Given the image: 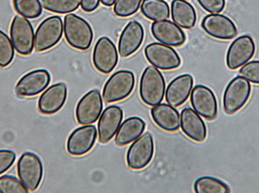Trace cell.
<instances>
[{"instance_id": "cell-6", "label": "cell", "mask_w": 259, "mask_h": 193, "mask_svg": "<svg viewBox=\"0 0 259 193\" xmlns=\"http://www.w3.org/2000/svg\"><path fill=\"white\" fill-rule=\"evenodd\" d=\"M17 174L22 183L29 191L37 190L43 178L44 166L38 155L25 152L17 163Z\"/></svg>"}, {"instance_id": "cell-11", "label": "cell", "mask_w": 259, "mask_h": 193, "mask_svg": "<svg viewBox=\"0 0 259 193\" xmlns=\"http://www.w3.org/2000/svg\"><path fill=\"white\" fill-rule=\"evenodd\" d=\"M103 102L101 94L98 90L89 91L77 104L75 117L81 125L95 123L101 115Z\"/></svg>"}, {"instance_id": "cell-13", "label": "cell", "mask_w": 259, "mask_h": 193, "mask_svg": "<svg viewBox=\"0 0 259 193\" xmlns=\"http://www.w3.org/2000/svg\"><path fill=\"white\" fill-rule=\"evenodd\" d=\"M192 107L196 113L206 118L213 120L218 112V100L214 93L210 88L198 84L192 90L190 94Z\"/></svg>"}, {"instance_id": "cell-20", "label": "cell", "mask_w": 259, "mask_h": 193, "mask_svg": "<svg viewBox=\"0 0 259 193\" xmlns=\"http://www.w3.org/2000/svg\"><path fill=\"white\" fill-rule=\"evenodd\" d=\"M68 88L64 83H57L45 90L38 100V109L44 114H53L62 109L66 102Z\"/></svg>"}, {"instance_id": "cell-5", "label": "cell", "mask_w": 259, "mask_h": 193, "mask_svg": "<svg viewBox=\"0 0 259 193\" xmlns=\"http://www.w3.org/2000/svg\"><path fill=\"white\" fill-rule=\"evenodd\" d=\"M63 33V21L60 17L52 16L45 19L35 33V50L44 52L50 50L59 43Z\"/></svg>"}, {"instance_id": "cell-2", "label": "cell", "mask_w": 259, "mask_h": 193, "mask_svg": "<svg viewBox=\"0 0 259 193\" xmlns=\"http://www.w3.org/2000/svg\"><path fill=\"white\" fill-rule=\"evenodd\" d=\"M165 81L161 71L154 66L145 68L140 81V96L148 106L160 104L165 94Z\"/></svg>"}, {"instance_id": "cell-12", "label": "cell", "mask_w": 259, "mask_h": 193, "mask_svg": "<svg viewBox=\"0 0 259 193\" xmlns=\"http://www.w3.org/2000/svg\"><path fill=\"white\" fill-rule=\"evenodd\" d=\"M255 50V43L252 37L242 35L230 45L227 52V66L231 71L241 68L254 56Z\"/></svg>"}, {"instance_id": "cell-4", "label": "cell", "mask_w": 259, "mask_h": 193, "mask_svg": "<svg viewBox=\"0 0 259 193\" xmlns=\"http://www.w3.org/2000/svg\"><path fill=\"white\" fill-rule=\"evenodd\" d=\"M135 86V76L132 71L121 70L113 74L105 84L103 98L107 103L126 99Z\"/></svg>"}, {"instance_id": "cell-37", "label": "cell", "mask_w": 259, "mask_h": 193, "mask_svg": "<svg viewBox=\"0 0 259 193\" xmlns=\"http://www.w3.org/2000/svg\"><path fill=\"white\" fill-rule=\"evenodd\" d=\"M101 1L103 5H104L105 7H112V6L114 5L115 3H116V0H100Z\"/></svg>"}, {"instance_id": "cell-29", "label": "cell", "mask_w": 259, "mask_h": 193, "mask_svg": "<svg viewBox=\"0 0 259 193\" xmlns=\"http://www.w3.org/2000/svg\"><path fill=\"white\" fill-rule=\"evenodd\" d=\"M43 8L59 14H68L78 10L80 0H42Z\"/></svg>"}, {"instance_id": "cell-32", "label": "cell", "mask_w": 259, "mask_h": 193, "mask_svg": "<svg viewBox=\"0 0 259 193\" xmlns=\"http://www.w3.org/2000/svg\"><path fill=\"white\" fill-rule=\"evenodd\" d=\"M27 192H29L28 189L16 177L9 175L0 177V193Z\"/></svg>"}, {"instance_id": "cell-22", "label": "cell", "mask_w": 259, "mask_h": 193, "mask_svg": "<svg viewBox=\"0 0 259 193\" xmlns=\"http://www.w3.org/2000/svg\"><path fill=\"white\" fill-rule=\"evenodd\" d=\"M180 127L187 137L196 142H203L207 136L204 120L190 107H186L180 114Z\"/></svg>"}, {"instance_id": "cell-14", "label": "cell", "mask_w": 259, "mask_h": 193, "mask_svg": "<svg viewBox=\"0 0 259 193\" xmlns=\"http://www.w3.org/2000/svg\"><path fill=\"white\" fill-rule=\"evenodd\" d=\"M203 30L210 37L221 40H232L238 35L235 23L227 16L211 14L202 20Z\"/></svg>"}, {"instance_id": "cell-10", "label": "cell", "mask_w": 259, "mask_h": 193, "mask_svg": "<svg viewBox=\"0 0 259 193\" xmlns=\"http://www.w3.org/2000/svg\"><path fill=\"white\" fill-rule=\"evenodd\" d=\"M118 60V52L114 43L109 37H100L93 53V65L96 69L100 73L108 75L115 69Z\"/></svg>"}, {"instance_id": "cell-18", "label": "cell", "mask_w": 259, "mask_h": 193, "mask_svg": "<svg viewBox=\"0 0 259 193\" xmlns=\"http://www.w3.org/2000/svg\"><path fill=\"white\" fill-rule=\"evenodd\" d=\"M151 33L155 40L170 46H181L186 43V36L181 27L168 20L155 21L151 24Z\"/></svg>"}, {"instance_id": "cell-25", "label": "cell", "mask_w": 259, "mask_h": 193, "mask_svg": "<svg viewBox=\"0 0 259 193\" xmlns=\"http://www.w3.org/2000/svg\"><path fill=\"white\" fill-rule=\"evenodd\" d=\"M171 14L173 22L181 28L190 30L196 25L197 20L196 10L187 0H173Z\"/></svg>"}, {"instance_id": "cell-1", "label": "cell", "mask_w": 259, "mask_h": 193, "mask_svg": "<svg viewBox=\"0 0 259 193\" xmlns=\"http://www.w3.org/2000/svg\"><path fill=\"white\" fill-rule=\"evenodd\" d=\"M64 33L68 44L76 50H88L93 43V28L85 19L76 14H68L65 16Z\"/></svg>"}, {"instance_id": "cell-30", "label": "cell", "mask_w": 259, "mask_h": 193, "mask_svg": "<svg viewBox=\"0 0 259 193\" xmlns=\"http://www.w3.org/2000/svg\"><path fill=\"white\" fill-rule=\"evenodd\" d=\"M14 46L7 33L0 30V68H7L14 60Z\"/></svg>"}, {"instance_id": "cell-28", "label": "cell", "mask_w": 259, "mask_h": 193, "mask_svg": "<svg viewBox=\"0 0 259 193\" xmlns=\"http://www.w3.org/2000/svg\"><path fill=\"white\" fill-rule=\"evenodd\" d=\"M13 4L16 12L27 19L38 18L43 12L40 0H14Z\"/></svg>"}, {"instance_id": "cell-35", "label": "cell", "mask_w": 259, "mask_h": 193, "mask_svg": "<svg viewBox=\"0 0 259 193\" xmlns=\"http://www.w3.org/2000/svg\"><path fill=\"white\" fill-rule=\"evenodd\" d=\"M17 159V155L14 151L0 150V175L7 172L9 168L14 165Z\"/></svg>"}, {"instance_id": "cell-24", "label": "cell", "mask_w": 259, "mask_h": 193, "mask_svg": "<svg viewBox=\"0 0 259 193\" xmlns=\"http://www.w3.org/2000/svg\"><path fill=\"white\" fill-rule=\"evenodd\" d=\"M146 123L139 117H131L123 120L116 132L115 143L119 146H126L142 136Z\"/></svg>"}, {"instance_id": "cell-7", "label": "cell", "mask_w": 259, "mask_h": 193, "mask_svg": "<svg viewBox=\"0 0 259 193\" xmlns=\"http://www.w3.org/2000/svg\"><path fill=\"white\" fill-rule=\"evenodd\" d=\"M155 153V143L149 132L133 142L126 153V164L131 169L141 170L149 165Z\"/></svg>"}, {"instance_id": "cell-36", "label": "cell", "mask_w": 259, "mask_h": 193, "mask_svg": "<svg viewBox=\"0 0 259 193\" xmlns=\"http://www.w3.org/2000/svg\"><path fill=\"white\" fill-rule=\"evenodd\" d=\"M100 0H80V6L83 11L92 13L100 7Z\"/></svg>"}, {"instance_id": "cell-15", "label": "cell", "mask_w": 259, "mask_h": 193, "mask_svg": "<svg viewBox=\"0 0 259 193\" xmlns=\"http://www.w3.org/2000/svg\"><path fill=\"white\" fill-rule=\"evenodd\" d=\"M97 127L85 124L72 132L67 141V151L73 156H81L88 153L97 142Z\"/></svg>"}, {"instance_id": "cell-26", "label": "cell", "mask_w": 259, "mask_h": 193, "mask_svg": "<svg viewBox=\"0 0 259 193\" xmlns=\"http://www.w3.org/2000/svg\"><path fill=\"white\" fill-rule=\"evenodd\" d=\"M141 11L148 20L152 21L168 20L170 17V8L164 0H143Z\"/></svg>"}, {"instance_id": "cell-23", "label": "cell", "mask_w": 259, "mask_h": 193, "mask_svg": "<svg viewBox=\"0 0 259 193\" xmlns=\"http://www.w3.org/2000/svg\"><path fill=\"white\" fill-rule=\"evenodd\" d=\"M151 115L154 122L166 132H173L180 127V115L173 106L168 104H160L153 106Z\"/></svg>"}, {"instance_id": "cell-17", "label": "cell", "mask_w": 259, "mask_h": 193, "mask_svg": "<svg viewBox=\"0 0 259 193\" xmlns=\"http://www.w3.org/2000/svg\"><path fill=\"white\" fill-rule=\"evenodd\" d=\"M145 38V30L139 22L131 21L124 27L118 42V52L121 57L132 56L141 47Z\"/></svg>"}, {"instance_id": "cell-33", "label": "cell", "mask_w": 259, "mask_h": 193, "mask_svg": "<svg viewBox=\"0 0 259 193\" xmlns=\"http://www.w3.org/2000/svg\"><path fill=\"white\" fill-rule=\"evenodd\" d=\"M239 73L250 82L259 85V60L245 63L240 70Z\"/></svg>"}, {"instance_id": "cell-27", "label": "cell", "mask_w": 259, "mask_h": 193, "mask_svg": "<svg viewBox=\"0 0 259 193\" xmlns=\"http://www.w3.org/2000/svg\"><path fill=\"white\" fill-rule=\"evenodd\" d=\"M194 190L196 193H228L230 187L225 182L212 176H202L196 180Z\"/></svg>"}, {"instance_id": "cell-21", "label": "cell", "mask_w": 259, "mask_h": 193, "mask_svg": "<svg viewBox=\"0 0 259 193\" xmlns=\"http://www.w3.org/2000/svg\"><path fill=\"white\" fill-rule=\"evenodd\" d=\"M193 84L194 81L193 76L189 74L176 77L165 89L167 104L173 107L183 105L191 94Z\"/></svg>"}, {"instance_id": "cell-8", "label": "cell", "mask_w": 259, "mask_h": 193, "mask_svg": "<svg viewBox=\"0 0 259 193\" xmlns=\"http://www.w3.org/2000/svg\"><path fill=\"white\" fill-rule=\"evenodd\" d=\"M35 33L31 23L25 17L15 16L10 26V37L19 54L28 56L34 47Z\"/></svg>"}, {"instance_id": "cell-9", "label": "cell", "mask_w": 259, "mask_h": 193, "mask_svg": "<svg viewBox=\"0 0 259 193\" xmlns=\"http://www.w3.org/2000/svg\"><path fill=\"white\" fill-rule=\"evenodd\" d=\"M145 55L152 66L162 71L177 69L181 65L180 55L168 45L151 43L146 46Z\"/></svg>"}, {"instance_id": "cell-34", "label": "cell", "mask_w": 259, "mask_h": 193, "mask_svg": "<svg viewBox=\"0 0 259 193\" xmlns=\"http://www.w3.org/2000/svg\"><path fill=\"white\" fill-rule=\"evenodd\" d=\"M199 5L209 14H220L225 10V0H197Z\"/></svg>"}, {"instance_id": "cell-3", "label": "cell", "mask_w": 259, "mask_h": 193, "mask_svg": "<svg viewBox=\"0 0 259 193\" xmlns=\"http://www.w3.org/2000/svg\"><path fill=\"white\" fill-rule=\"evenodd\" d=\"M251 94V85L244 77L233 78L225 88L223 106L227 114H234L242 109Z\"/></svg>"}, {"instance_id": "cell-16", "label": "cell", "mask_w": 259, "mask_h": 193, "mask_svg": "<svg viewBox=\"0 0 259 193\" xmlns=\"http://www.w3.org/2000/svg\"><path fill=\"white\" fill-rule=\"evenodd\" d=\"M51 75L45 69L34 70L22 77L16 84L15 91L20 97H33L43 92L51 82Z\"/></svg>"}, {"instance_id": "cell-31", "label": "cell", "mask_w": 259, "mask_h": 193, "mask_svg": "<svg viewBox=\"0 0 259 193\" xmlns=\"http://www.w3.org/2000/svg\"><path fill=\"white\" fill-rule=\"evenodd\" d=\"M143 0H116L114 14L119 17H128L136 14Z\"/></svg>"}, {"instance_id": "cell-19", "label": "cell", "mask_w": 259, "mask_h": 193, "mask_svg": "<svg viewBox=\"0 0 259 193\" xmlns=\"http://www.w3.org/2000/svg\"><path fill=\"white\" fill-rule=\"evenodd\" d=\"M123 118V111L121 107L111 105L105 108L98 122L99 141L100 143H107L114 137Z\"/></svg>"}]
</instances>
